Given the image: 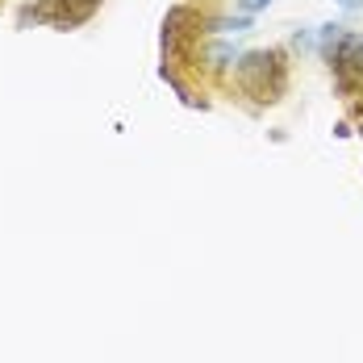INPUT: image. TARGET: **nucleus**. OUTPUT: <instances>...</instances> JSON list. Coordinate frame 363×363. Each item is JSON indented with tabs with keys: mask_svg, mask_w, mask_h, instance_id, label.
Returning <instances> with one entry per match:
<instances>
[{
	"mask_svg": "<svg viewBox=\"0 0 363 363\" xmlns=\"http://www.w3.org/2000/svg\"><path fill=\"white\" fill-rule=\"evenodd\" d=\"M342 38H347V30H342V26H322V55H326L330 63H334V55H338Z\"/></svg>",
	"mask_w": 363,
	"mask_h": 363,
	"instance_id": "nucleus-2",
	"label": "nucleus"
},
{
	"mask_svg": "<svg viewBox=\"0 0 363 363\" xmlns=\"http://www.w3.org/2000/svg\"><path fill=\"white\" fill-rule=\"evenodd\" d=\"M59 4H63V9H67V4H75V9H72V21H84V17L101 4V0H59Z\"/></svg>",
	"mask_w": 363,
	"mask_h": 363,
	"instance_id": "nucleus-3",
	"label": "nucleus"
},
{
	"mask_svg": "<svg viewBox=\"0 0 363 363\" xmlns=\"http://www.w3.org/2000/svg\"><path fill=\"white\" fill-rule=\"evenodd\" d=\"M338 4H342V9H351V13H355V9H363V0H338Z\"/></svg>",
	"mask_w": 363,
	"mask_h": 363,
	"instance_id": "nucleus-7",
	"label": "nucleus"
},
{
	"mask_svg": "<svg viewBox=\"0 0 363 363\" xmlns=\"http://www.w3.org/2000/svg\"><path fill=\"white\" fill-rule=\"evenodd\" d=\"M334 72H338V84L342 88H355L363 79V34H347L338 55H334Z\"/></svg>",
	"mask_w": 363,
	"mask_h": 363,
	"instance_id": "nucleus-1",
	"label": "nucleus"
},
{
	"mask_svg": "<svg viewBox=\"0 0 363 363\" xmlns=\"http://www.w3.org/2000/svg\"><path fill=\"white\" fill-rule=\"evenodd\" d=\"M209 59H213V67H230V59H238V50L234 46H213Z\"/></svg>",
	"mask_w": 363,
	"mask_h": 363,
	"instance_id": "nucleus-4",
	"label": "nucleus"
},
{
	"mask_svg": "<svg viewBox=\"0 0 363 363\" xmlns=\"http://www.w3.org/2000/svg\"><path fill=\"white\" fill-rule=\"evenodd\" d=\"M267 4H272V0H238L242 13H259V9H267Z\"/></svg>",
	"mask_w": 363,
	"mask_h": 363,
	"instance_id": "nucleus-6",
	"label": "nucleus"
},
{
	"mask_svg": "<svg viewBox=\"0 0 363 363\" xmlns=\"http://www.w3.org/2000/svg\"><path fill=\"white\" fill-rule=\"evenodd\" d=\"M213 30H251V17H221V21H213Z\"/></svg>",
	"mask_w": 363,
	"mask_h": 363,
	"instance_id": "nucleus-5",
	"label": "nucleus"
}]
</instances>
